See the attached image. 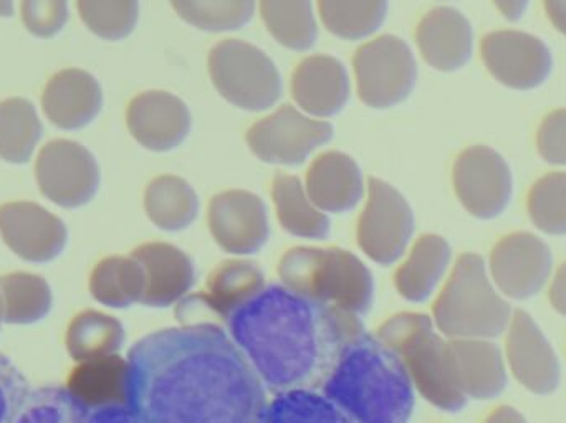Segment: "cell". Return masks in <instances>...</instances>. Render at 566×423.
Wrapping results in <instances>:
<instances>
[{
	"label": "cell",
	"instance_id": "6",
	"mask_svg": "<svg viewBox=\"0 0 566 423\" xmlns=\"http://www.w3.org/2000/svg\"><path fill=\"white\" fill-rule=\"evenodd\" d=\"M279 278L290 292L361 316L371 308L375 282L355 253L338 246H295L282 256Z\"/></svg>",
	"mask_w": 566,
	"mask_h": 423
},
{
	"label": "cell",
	"instance_id": "2",
	"mask_svg": "<svg viewBox=\"0 0 566 423\" xmlns=\"http://www.w3.org/2000/svg\"><path fill=\"white\" fill-rule=\"evenodd\" d=\"M228 322L261 381L279 394L323 388L343 349L365 332L359 316L283 285L265 286Z\"/></svg>",
	"mask_w": 566,
	"mask_h": 423
},
{
	"label": "cell",
	"instance_id": "15",
	"mask_svg": "<svg viewBox=\"0 0 566 423\" xmlns=\"http://www.w3.org/2000/svg\"><path fill=\"white\" fill-rule=\"evenodd\" d=\"M208 222L214 242L231 255H254L271 239L268 205L242 189L216 195L209 204Z\"/></svg>",
	"mask_w": 566,
	"mask_h": 423
},
{
	"label": "cell",
	"instance_id": "13",
	"mask_svg": "<svg viewBox=\"0 0 566 423\" xmlns=\"http://www.w3.org/2000/svg\"><path fill=\"white\" fill-rule=\"evenodd\" d=\"M481 53L491 75L517 92L537 89L554 72V55L547 43L521 30L489 33L482 40Z\"/></svg>",
	"mask_w": 566,
	"mask_h": 423
},
{
	"label": "cell",
	"instance_id": "29",
	"mask_svg": "<svg viewBox=\"0 0 566 423\" xmlns=\"http://www.w3.org/2000/svg\"><path fill=\"white\" fill-rule=\"evenodd\" d=\"M199 209L201 204L195 188L178 176H161L146 188V215L165 232L189 229L198 219Z\"/></svg>",
	"mask_w": 566,
	"mask_h": 423
},
{
	"label": "cell",
	"instance_id": "37",
	"mask_svg": "<svg viewBox=\"0 0 566 423\" xmlns=\"http://www.w3.org/2000/svg\"><path fill=\"white\" fill-rule=\"evenodd\" d=\"M258 423H355L315 391H290L265 405Z\"/></svg>",
	"mask_w": 566,
	"mask_h": 423
},
{
	"label": "cell",
	"instance_id": "25",
	"mask_svg": "<svg viewBox=\"0 0 566 423\" xmlns=\"http://www.w3.org/2000/svg\"><path fill=\"white\" fill-rule=\"evenodd\" d=\"M305 189L319 211L346 213L361 202L365 195V179L352 156L328 151L318 156L310 166Z\"/></svg>",
	"mask_w": 566,
	"mask_h": 423
},
{
	"label": "cell",
	"instance_id": "50",
	"mask_svg": "<svg viewBox=\"0 0 566 423\" xmlns=\"http://www.w3.org/2000/svg\"><path fill=\"white\" fill-rule=\"evenodd\" d=\"M3 322V298H2V292H0V326H2Z\"/></svg>",
	"mask_w": 566,
	"mask_h": 423
},
{
	"label": "cell",
	"instance_id": "18",
	"mask_svg": "<svg viewBox=\"0 0 566 423\" xmlns=\"http://www.w3.org/2000/svg\"><path fill=\"white\" fill-rule=\"evenodd\" d=\"M126 123L143 148L169 152L188 139L192 116L179 96L168 92H146L129 103Z\"/></svg>",
	"mask_w": 566,
	"mask_h": 423
},
{
	"label": "cell",
	"instance_id": "32",
	"mask_svg": "<svg viewBox=\"0 0 566 423\" xmlns=\"http://www.w3.org/2000/svg\"><path fill=\"white\" fill-rule=\"evenodd\" d=\"M271 35L285 49L308 52L318 40L313 0H259Z\"/></svg>",
	"mask_w": 566,
	"mask_h": 423
},
{
	"label": "cell",
	"instance_id": "23",
	"mask_svg": "<svg viewBox=\"0 0 566 423\" xmlns=\"http://www.w3.org/2000/svg\"><path fill=\"white\" fill-rule=\"evenodd\" d=\"M103 92L95 76L78 68L62 70L46 83L42 108L56 128L76 131L102 112Z\"/></svg>",
	"mask_w": 566,
	"mask_h": 423
},
{
	"label": "cell",
	"instance_id": "24",
	"mask_svg": "<svg viewBox=\"0 0 566 423\" xmlns=\"http://www.w3.org/2000/svg\"><path fill=\"white\" fill-rule=\"evenodd\" d=\"M449 351L465 398L494 401L504 394L507 366L494 339H449Z\"/></svg>",
	"mask_w": 566,
	"mask_h": 423
},
{
	"label": "cell",
	"instance_id": "42",
	"mask_svg": "<svg viewBox=\"0 0 566 423\" xmlns=\"http://www.w3.org/2000/svg\"><path fill=\"white\" fill-rule=\"evenodd\" d=\"M29 394L25 376L0 352V423H12Z\"/></svg>",
	"mask_w": 566,
	"mask_h": 423
},
{
	"label": "cell",
	"instance_id": "26",
	"mask_svg": "<svg viewBox=\"0 0 566 423\" xmlns=\"http://www.w3.org/2000/svg\"><path fill=\"white\" fill-rule=\"evenodd\" d=\"M406 253L408 255L395 272L396 292L406 302H426L448 275L452 260L451 245L444 236L426 233Z\"/></svg>",
	"mask_w": 566,
	"mask_h": 423
},
{
	"label": "cell",
	"instance_id": "3",
	"mask_svg": "<svg viewBox=\"0 0 566 423\" xmlns=\"http://www.w3.org/2000/svg\"><path fill=\"white\" fill-rule=\"evenodd\" d=\"M323 395L355 423H408L415 411L408 369L366 332L343 349L323 384Z\"/></svg>",
	"mask_w": 566,
	"mask_h": 423
},
{
	"label": "cell",
	"instance_id": "7",
	"mask_svg": "<svg viewBox=\"0 0 566 423\" xmlns=\"http://www.w3.org/2000/svg\"><path fill=\"white\" fill-rule=\"evenodd\" d=\"M209 75L219 95L244 112H268L282 98V76L274 60L244 40L218 43L209 55Z\"/></svg>",
	"mask_w": 566,
	"mask_h": 423
},
{
	"label": "cell",
	"instance_id": "35",
	"mask_svg": "<svg viewBox=\"0 0 566 423\" xmlns=\"http://www.w3.org/2000/svg\"><path fill=\"white\" fill-rule=\"evenodd\" d=\"M3 298V322L33 325L42 321L53 305L52 289L42 276L33 273H10L0 276Z\"/></svg>",
	"mask_w": 566,
	"mask_h": 423
},
{
	"label": "cell",
	"instance_id": "36",
	"mask_svg": "<svg viewBox=\"0 0 566 423\" xmlns=\"http://www.w3.org/2000/svg\"><path fill=\"white\" fill-rule=\"evenodd\" d=\"M172 9L205 32H238L254 19L258 0H171Z\"/></svg>",
	"mask_w": 566,
	"mask_h": 423
},
{
	"label": "cell",
	"instance_id": "28",
	"mask_svg": "<svg viewBox=\"0 0 566 423\" xmlns=\"http://www.w3.org/2000/svg\"><path fill=\"white\" fill-rule=\"evenodd\" d=\"M272 199L282 229L290 235L306 240H323L329 235L328 213L319 211L306 194L305 184L296 176H275Z\"/></svg>",
	"mask_w": 566,
	"mask_h": 423
},
{
	"label": "cell",
	"instance_id": "39",
	"mask_svg": "<svg viewBox=\"0 0 566 423\" xmlns=\"http://www.w3.org/2000/svg\"><path fill=\"white\" fill-rule=\"evenodd\" d=\"M528 215L547 235H566V171L552 172L535 182L528 195Z\"/></svg>",
	"mask_w": 566,
	"mask_h": 423
},
{
	"label": "cell",
	"instance_id": "17",
	"mask_svg": "<svg viewBox=\"0 0 566 423\" xmlns=\"http://www.w3.org/2000/svg\"><path fill=\"white\" fill-rule=\"evenodd\" d=\"M0 235L6 245L30 263H50L62 255L69 230L62 219L33 202L0 205Z\"/></svg>",
	"mask_w": 566,
	"mask_h": 423
},
{
	"label": "cell",
	"instance_id": "43",
	"mask_svg": "<svg viewBox=\"0 0 566 423\" xmlns=\"http://www.w3.org/2000/svg\"><path fill=\"white\" fill-rule=\"evenodd\" d=\"M537 149L545 162L566 169V108L544 119L537 133Z\"/></svg>",
	"mask_w": 566,
	"mask_h": 423
},
{
	"label": "cell",
	"instance_id": "27",
	"mask_svg": "<svg viewBox=\"0 0 566 423\" xmlns=\"http://www.w3.org/2000/svg\"><path fill=\"white\" fill-rule=\"evenodd\" d=\"M265 286L264 272L258 263L245 258L226 260L212 269L205 292L189 296L186 302H199L222 319H229L261 295Z\"/></svg>",
	"mask_w": 566,
	"mask_h": 423
},
{
	"label": "cell",
	"instance_id": "41",
	"mask_svg": "<svg viewBox=\"0 0 566 423\" xmlns=\"http://www.w3.org/2000/svg\"><path fill=\"white\" fill-rule=\"evenodd\" d=\"M25 29L39 39H52L69 22V0H22Z\"/></svg>",
	"mask_w": 566,
	"mask_h": 423
},
{
	"label": "cell",
	"instance_id": "30",
	"mask_svg": "<svg viewBox=\"0 0 566 423\" xmlns=\"http://www.w3.org/2000/svg\"><path fill=\"white\" fill-rule=\"evenodd\" d=\"M125 342V328L115 316L86 309L69 325L65 345L70 358L76 362L92 361L118 355Z\"/></svg>",
	"mask_w": 566,
	"mask_h": 423
},
{
	"label": "cell",
	"instance_id": "49",
	"mask_svg": "<svg viewBox=\"0 0 566 423\" xmlns=\"http://www.w3.org/2000/svg\"><path fill=\"white\" fill-rule=\"evenodd\" d=\"M13 15V2L12 0H0V17H12Z\"/></svg>",
	"mask_w": 566,
	"mask_h": 423
},
{
	"label": "cell",
	"instance_id": "31",
	"mask_svg": "<svg viewBox=\"0 0 566 423\" xmlns=\"http://www.w3.org/2000/svg\"><path fill=\"white\" fill-rule=\"evenodd\" d=\"M90 293L108 308L125 309L142 303L145 273L133 256H108L93 268Z\"/></svg>",
	"mask_w": 566,
	"mask_h": 423
},
{
	"label": "cell",
	"instance_id": "34",
	"mask_svg": "<svg viewBox=\"0 0 566 423\" xmlns=\"http://www.w3.org/2000/svg\"><path fill=\"white\" fill-rule=\"evenodd\" d=\"M42 133V121L32 102L9 98L0 103V159L10 165H25Z\"/></svg>",
	"mask_w": 566,
	"mask_h": 423
},
{
	"label": "cell",
	"instance_id": "48",
	"mask_svg": "<svg viewBox=\"0 0 566 423\" xmlns=\"http://www.w3.org/2000/svg\"><path fill=\"white\" fill-rule=\"evenodd\" d=\"M484 423H528L527 419L517 411V409L509 408V405H504V408H499L497 411L492 412L489 415L488 421Z\"/></svg>",
	"mask_w": 566,
	"mask_h": 423
},
{
	"label": "cell",
	"instance_id": "21",
	"mask_svg": "<svg viewBox=\"0 0 566 423\" xmlns=\"http://www.w3.org/2000/svg\"><path fill=\"white\" fill-rule=\"evenodd\" d=\"M419 52L429 66L452 73L464 68L474 53V29L468 17L454 7H438L419 22Z\"/></svg>",
	"mask_w": 566,
	"mask_h": 423
},
{
	"label": "cell",
	"instance_id": "33",
	"mask_svg": "<svg viewBox=\"0 0 566 423\" xmlns=\"http://www.w3.org/2000/svg\"><path fill=\"white\" fill-rule=\"evenodd\" d=\"M389 0H318L319 19L333 35L348 42L368 39L388 17Z\"/></svg>",
	"mask_w": 566,
	"mask_h": 423
},
{
	"label": "cell",
	"instance_id": "4",
	"mask_svg": "<svg viewBox=\"0 0 566 423\" xmlns=\"http://www.w3.org/2000/svg\"><path fill=\"white\" fill-rule=\"evenodd\" d=\"M376 338L408 369L416 391L439 411L455 414L468 405L452 366L449 339L421 313H398L386 319Z\"/></svg>",
	"mask_w": 566,
	"mask_h": 423
},
{
	"label": "cell",
	"instance_id": "10",
	"mask_svg": "<svg viewBox=\"0 0 566 423\" xmlns=\"http://www.w3.org/2000/svg\"><path fill=\"white\" fill-rule=\"evenodd\" d=\"M333 135L335 129L328 121L285 105L249 129L248 145L262 162L292 168L303 165L316 149L328 145Z\"/></svg>",
	"mask_w": 566,
	"mask_h": 423
},
{
	"label": "cell",
	"instance_id": "1",
	"mask_svg": "<svg viewBox=\"0 0 566 423\" xmlns=\"http://www.w3.org/2000/svg\"><path fill=\"white\" fill-rule=\"evenodd\" d=\"M128 364L129 411L142 423H258L268 405L244 352L208 322L145 336Z\"/></svg>",
	"mask_w": 566,
	"mask_h": 423
},
{
	"label": "cell",
	"instance_id": "9",
	"mask_svg": "<svg viewBox=\"0 0 566 423\" xmlns=\"http://www.w3.org/2000/svg\"><path fill=\"white\" fill-rule=\"evenodd\" d=\"M415 213L405 195L381 179L369 178L368 199L356 226L358 246L371 262L388 266L408 252Z\"/></svg>",
	"mask_w": 566,
	"mask_h": 423
},
{
	"label": "cell",
	"instance_id": "38",
	"mask_svg": "<svg viewBox=\"0 0 566 423\" xmlns=\"http://www.w3.org/2000/svg\"><path fill=\"white\" fill-rule=\"evenodd\" d=\"M76 6L90 32L109 42L125 40L138 25L139 0H78Z\"/></svg>",
	"mask_w": 566,
	"mask_h": 423
},
{
	"label": "cell",
	"instance_id": "44",
	"mask_svg": "<svg viewBox=\"0 0 566 423\" xmlns=\"http://www.w3.org/2000/svg\"><path fill=\"white\" fill-rule=\"evenodd\" d=\"M552 306L566 318V263L555 273L551 286Z\"/></svg>",
	"mask_w": 566,
	"mask_h": 423
},
{
	"label": "cell",
	"instance_id": "8",
	"mask_svg": "<svg viewBox=\"0 0 566 423\" xmlns=\"http://www.w3.org/2000/svg\"><path fill=\"white\" fill-rule=\"evenodd\" d=\"M356 88L366 106L389 109L415 92L418 62L411 46L396 35H382L359 46L353 59Z\"/></svg>",
	"mask_w": 566,
	"mask_h": 423
},
{
	"label": "cell",
	"instance_id": "19",
	"mask_svg": "<svg viewBox=\"0 0 566 423\" xmlns=\"http://www.w3.org/2000/svg\"><path fill=\"white\" fill-rule=\"evenodd\" d=\"M292 96L300 109L312 118L339 115L352 98L346 66L335 56H308L293 72Z\"/></svg>",
	"mask_w": 566,
	"mask_h": 423
},
{
	"label": "cell",
	"instance_id": "11",
	"mask_svg": "<svg viewBox=\"0 0 566 423\" xmlns=\"http://www.w3.org/2000/svg\"><path fill=\"white\" fill-rule=\"evenodd\" d=\"M452 179L459 202L475 219H497L511 205L514 175L504 156L489 146L465 149Z\"/></svg>",
	"mask_w": 566,
	"mask_h": 423
},
{
	"label": "cell",
	"instance_id": "12",
	"mask_svg": "<svg viewBox=\"0 0 566 423\" xmlns=\"http://www.w3.org/2000/svg\"><path fill=\"white\" fill-rule=\"evenodd\" d=\"M35 175L40 192L63 209L90 204L102 179L95 156L85 146L69 139H56L43 146Z\"/></svg>",
	"mask_w": 566,
	"mask_h": 423
},
{
	"label": "cell",
	"instance_id": "40",
	"mask_svg": "<svg viewBox=\"0 0 566 423\" xmlns=\"http://www.w3.org/2000/svg\"><path fill=\"white\" fill-rule=\"evenodd\" d=\"M86 414L65 388L35 389L27 395L12 423H85Z\"/></svg>",
	"mask_w": 566,
	"mask_h": 423
},
{
	"label": "cell",
	"instance_id": "46",
	"mask_svg": "<svg viewBox=\"0 0 566 423\" xmlns=\"http://www.w3.org/2000/svg\"><path fill=\"white\" fill-rule=\"evenodd\" d=\"M532 0H494L495 7H497L499 12L505 17V19L511 20V22H517L527 12L528 7H531Z\"/></svg>",
	"mask_w": 566,
	"mask_h": 423
},
{
	"label": "cell",
	"instance_id": "16",
	"mask_svg": "<svg viewBox=\"0 0 566 423\" xmlns=\"http://www.w3.org/2000/svg\"><path fill=\"white\" fill-rule=\"evenodd\" d=\"M507 362L514 378L532 394L551 395L560 385L557 352L528 313L512 315L507 328Z\"/></svg>",
	"mask_w": 566,
	"mask_h": 423
},
{
	"label": "cell",
	"instance_id": "5",
	"mask_svg": "<svg viewBox=\"0 0 566 423\" xmlns=\"http://www.w3.org/2000/svg\"><path fill=\"white\" fill-rule=\"evenodd\" d=\"M432 321L448 339H495L507 331L511 305L481 255L465 253L455 262L432 306Z\"/></svg>",
	"mask_w": 566,
	"mask_h": 423
},
{
	"label": "cell",
	"instance_id": "14",
	"mask_svg": "<svg viewBox=\"0 0 566 423\" xmlns=\"http://www.w3.org/2000/svg\"><path fill=\"white\" fill-rule=\"evenodd\" d=\"M554 256L551 246L534 233L517 232L502 239L492 250V282L507 298H534L551 282Z\"/></svg>",
	"mask_w": 566,
	"mask_h": 423
},
{
	"label": "cell",
	"instance_id": "45",
	"mask_svg": "<svg viewBox=\"0 0 566 423\" xmlns=\"http://www.w3.org/2000/svg\"><path fill=\"white\" fill-rule=\"evenodd\" d=\"M85 423H142L129 409H112V411L93 412Z\"/></svg>",
	"mask_w": 566,
	"mask_h": 423
},
{
	"label": "cell",
	"instance_id": "47",
	"mask_svg": "<svg viewBox=\"0 0 566 423\" xmlns=\"http://www.w3.org/2000/svg\"><path fill=\"white\" fill-rule=\"evenodd\" d=\"M548 19L566 36V0H544Z\"/></svg>",
	"mask_w": 566,
	"mask_h": 423
},
{
	"label": "cell",
	"instance_id": "22",
	"mask_svg": "<svg viewBox=\"0 0 566 423\" xmlns=\"http://www.w3.org/2000/svg\"><path fill=\"white\" fill-rule=\"evenodd\" d=\"M65 389L86 417L93 412L129 409L128 359L112 355L78 362Z\"/></svg>",
	"mask_w": 566,
	"mask_h": 423
},
{
	"label": "cell",
	"instance_id": "20",
	"mask_svg": "<svg viewBox=\"0 0 566 423\" xmlns=\"http://www.w3.org/2000/svg\"><path fill=\"white\" fill-rule=\"evenodd\" d=\"M145 273L142 305L168 308L178 305L191 292L196 268L191 256L165 242L145 243L132 253Z\"/></svg>",
	"mask_w": 566,
	"mask_h": 423
}]
</instances>
